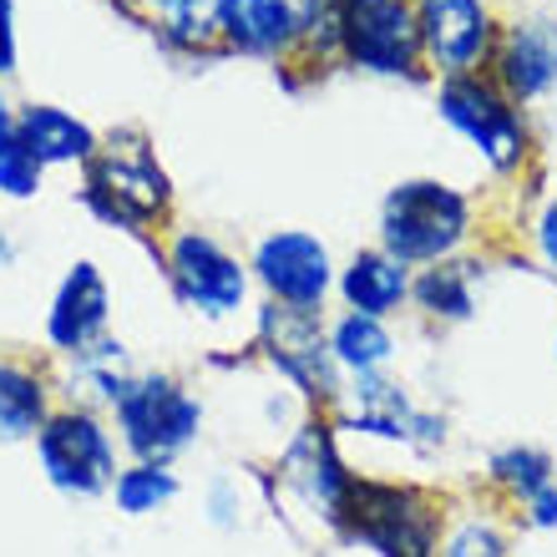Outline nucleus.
Masks as SVG:
<instances>
[{
    "label": "nucleus",
    "instance_id": "nucleus-1",
    "mask_svg": "<svg viewBox=\"0 0 557 557\" xmlns=\"http://www.w3.org/2000/svg\"><path fill=\"white\" fill-rule=\"evenodd\" d=\"M446 502L396 476H355L335 537L370 557H436L446 537Z\"/></svg>",
    "mask_w": 557,
    "mask_h": 557
},
{
    "label": "nucleus",
    "instance_id": "nucleus-2",
    "mask_svg": "<svg viewBox=\"0 0 557 557\" xmlns=\"http://www.w3.org/2000/svg\"><path fill=\"white\" fill-rule=\"evenodd\" d=\"M112 431L127 461H162L173 467L177 456H188L203 436V396L188 381H177L168 370H137L127 396L112 406Z\"/></svg>",
    "mask_w": 557,
    "mask_h": 557
},
{
    "label": "nucleus",
    "instance_id": "nucleus-3",
    "mask_svg": "<svg viewBox=\"0 0 557 557\" xmlns=\"http://www.w3.org/2000/svg\"><path fill=\"white\" fill-rule=\"evenodd\" d=\"M253 350L264 355V366L289 385V396L309 406L314 416H330L345 396V370L335 366L330 350V324L314 309H284L259 305L253 309Z\"/></svg>",
    "mask_w": 557,
    "mask_h": 557
},
{
    "label": "nucleus",
    "instance_id": "nucleus-4",
    "mask_svg": "<svg viewBox=\"0 0 557 557\" xmlns=\"http://www.w3.org/2000/svg\"><path fill=\"white\" fill-rule=\"evenodd\" d=\"M82 203L122 234H152L173 203V183L143 133H112L87 162Z\"/></svg>",
    "mask_w": 557,
    "mask_h": 557
},
{
    "label": "nucleus",
    "instance_id": "nucleus-5",
    "mask_svg": "<svg viewBox=\"0 0 557 557\" xmlns=\"http://www.w3.org/2000/svg\"><path fill=\"white\" fill-rule=\"evenodd\" d=\"M471 238V198L441 177H406L381 203V249L406 269L456 259Z\"/></svg>",
    "mask_w": 557,
    "mask_h": 557
},
{
    "label": "nucleus",
    "instance_id": "nucleus-6",
    "mask_svg": "<svg viewBox=\"0 0 557 557\" xmlns=\"http://www.w3.org/2000/svg\"><path fill=\"white\" fill-rule=\"evenodd\" d=\"M36 461H41V476L57 486L61 497L97 502L112 497V482L122 471V446L102 411L57 406L36 431Z\"/></svg>",
    "mask_w": 557,
    "mask_h": 557
},
{
    "label": "nucleus",
    "instance_id": "nucleus-7",
    "mask_svg": "<svg viewBox=\"0 0 557 557\" xmlns=\"http://www.w3.org/2000/svg\"><path fill=\"white\" fill-rule=\"evenodd\" d=\"M339 436H360V441H385V446H406L416 456H431L446 446L451 421L406 391V385L381 370V375H350L345 396L330 411Z\"/></svg>",
    "mask_w": 557,
    "mask_h": 557
},
{
    "label": "nucleus",
    "instance_id": "nucleus-8",
    "mask_svg": "<svg viewBox=\"0 0 557 557\" xmlns=\"http://www.w3.org/2000/svg\"><path fill=\"white\" fill-rule=\"evenodd\" d=\"M162 274H168L173 299L198 320L228 324L238 314H249V294H253L249 264L223 249L213 234L177 228L168 238V249H162Z\"/></svg>",
    "mask_w": 557,
    "mask_h": 557
},
{
    "label": "nucleus",
    "instance_id": "nucleus-9",
    "mask_svg": "<svg viewBox=\"0 0 557 557\" xmlns=\"http://www.w3.org/2000/svg\"><path fill=\"white\" fill-rule=\"evenodd\" d=\"M355 476H360V471H355L350 461H345V451H339V431L330 416L309 411L305 421L284 436V446H278L274 482L305 507V517H314V522L330 532L339 528V517L350 507Z\"/></svg>",
    "mask_w": 557,
    "mask_h": 557
},
{
    "label": "nucleus",
    "instance_id": "nucleus-10",
    "mask_svg": "<svg viewBox=\"0 0 557 557\" xmlns=\"http://www.w3.org/2000/svg\"><path fill=\"white\" fill-rule=\"evenodd\" d=\"M436 112L467 137L497 173H512L528 158V122L517 112V102L497 82L467 72V76H441L436 87Z\"/></svg>",
    "mask_w": 557,
    "mask_h": 557
},
{
    "label": "nucleus",
    "instance_id": "nucleus-11",
    "mask_svg": "<svg viewBox=\"0 0 557 557\" xmlns=\"http://www.w3.org/2000/svg\"><path fill=\"white\" fill-rule=\"evenodd\" d=\"M339 57L370 76H421L416 0H339Z\"/></svg>",
    "mask_w": 557,
    "mask_h": 557
},
{
    "label": "nucleus",
    "instance_id": "nucleus-12",
    "mask_svg": "<svg viewBox=\"0 0 557 557\" xmlns=\"http://www.w3.org/2000/svg\"><path fill=\"white\" fill-rule=\"evenodd\" d=\"M249 274H253V284L264 289L269 305L324 314V299L335 294L339 264L324 238L305 234V228H274V234H264L253 244Z\"/></svg>",
    "mask_w": 557,
    "mask_h": 557
},
{
    "label": "nucleus",
    "instance_id": "nucleus-13",
    "mask_svg": "<svg viewBox=\"0 0 557 557\" xmlns=\"http://www.w3.org/2000/svg\"><path fill=\"white\" fill-rule=\"evenodd\" d=\"M421 57L441 76L476 72L497 46V15L486 0H416Z\"/></svg>",
    "mask_w": 557,
    "mask_h": 557
},
{
    "label": "nucleus",
    "instance_id": "nucleus-14",
    "mask_svg": "<svg viewBox=\"0 0 557 557\" xmlns=\"http://www.w3.org/2000/svg\"><path fill=\"white\" fill-rule=\"evenodd\" d=\"M107 335H112V284L91 259H76L61 274L51 309H46V345L61 360H72V355L102 345Z\"/></svg>",
    "mask_w": 557,
    "mask_h": 557
},
{
    "label": "nucleus",
    "instance_id": "nucleus-15",
    "mask_svg": "<svg viewBox=\"0 0 557 557\" xmlns=\"http://www.w3.org/2000/svg\"><path fill=\"white\" fill-rule=\"evenodd\" d=\"M213 30L238 57H284L299 41L294 0H213Z\"/></svg>",
    "mask_w": 557,
    "mask_h": 557
},
{
    "label": "nucleus",
    "instance_id": "nucleus-16",
    "mask_svg": "<svg viewBox=\"0 0 557 557\" xmlns=\"http://www.w3.org/2000/svg\"><path fill=\"white\" fill-rule=\"evenodd\" d=\"M411 269L391 259V253L375 244V249H355L335 274V294L339 305L355 309V314H375V320H391L411 305Z\"/></svg>",
    "mask_w": 557,
    "mask_h": 557
},
{
    "label": "nucleus",
    "instance_id": "nucleus-17",
    "mask_svg": "<svg viewBox=\"0 0 557 557\" xmlns=\"http://www.w3.org/2000/svg\"><path fill=\"white\" fill-rule=\"evenodd\" d=\"M497 87L517 107L537 102L557 87V26L528 21L507 30V41L497 46Z\"/></svg>",
    "mask_w": 557,
    "mask_h": 557
},
{
    "label": "nucleus",
    "instance_id": "nucleus-18",
    "mask_svg": "<svg viewBox=\"0 0 557 557\" xmlns=\"http://www.w3.org/2000/svg\"><path fill=\"white\" fill-rule=\"evenodd\" d=\"M482 284H486V264L482 259H441L425 264L411 278V309H421L431 324H467L482 309Z\"/></svg>",
    "mask_w": 557,
    "mask_h": 557
},
{
    "label": "nucleus",
    "instance_id": "nucleus-19",
    "mask_svg": "<svg viewBox=\"0 0 557 557\" xmlns=\"http://www.w3.org/2000/svg\"><path fill=\"white\" fill-rule=\"evenodd\" d=\"M15 133L21 143L30 147V158L41 168H66V162H91L97 152V133L87 122L66 112V107H51V102H26L15 112Z\"/></svg>",
    "mask_w": 557,
    "mask_h": 557
},
{
    "label": "nucleus",
    "instance_id": "nucleus-20",
    "mask_svg": "<svg viewBox=\"0 0 557 557\" xmlns=\"http://www.w3.org/2000/svg\"><path fill=\"white\" fill-rule=\"evenodd\" d=\"M137 370H127V345L107 335L102 345L72 355L66 360V375H61V391H66V406H87V411L112 416L127 385H133Z\"/></svg>",
    "mask_w": 557,
    "mask_h": 557
},
{
    "label": "nucleus",
    "instance_id": "nucleus-21",
    "mask_svg": "<svg viewBox=\"0 0 557 557\" xmlns=\"http://www.w3.org/2000/svg\"><path fill=\"white\" fill-rule=\"evenodd\" d=\"M51 396H57V385L46 381V370L0 355V446L36 441V431L46 425V416L57 411V400Z\"/></svg>",
    "mask_w": 557,
    "mask_h": 557
},
{
    "label": "nucleus",
    "instance_id": "nucleus-22",
    "mask_svg": "<svg viewBox=\"0 0 557 557\" xmlns=\"http://www.w3.org/2000/svg\"><path fill=\"white\" fill-rule=\"evenodd\" d=\"M330 324V350H335V366L350 375H381L396 360L400 339L391 330V320H375V314H355V309H339Z\"/></svg>",
    "mask_w": 557,
    "mask_h": 557
},
{
    "label": "nucleus",
    "instance_id": "nucleus-23",
    "mask_svg": "<svg viewBox=\"0 0 557 557\" xmlns=\"http://www.w3.org/2000/svg\"><path fill=\"white\" fill-rule=\"evenodd\" d=\"M553 482H557V461L543 446H532V441H507V446H497L486 456V486L497 497H507L512 507H522V502L537 497Z\"/></svg>",
    "mask_w": 557,
    "mask_h": 557
},
{
    "label": "nucleus",
    "instance_id": "nucleus-24",
    "mask_svg": "<svg viewBox=\"0 0 557 557\" xmlns=\"http://www.w3.org/2000/svg\"><path fill=\"white\" fill-rule=\"evenodd\" d=\"M183 497V476L162 461H122L117 482H112V502L122 517H152L168 512Z\"/></svg>",
    "mask_w": 557,
    "mask_h": 557
},
{
    "label": "nucleus",
    "instance_id": "nucleus-25",
    "mask_svg": "<svg viewBox=\"0 0 557 557\" xmlns=\"http://www.w3.org/2000/svg\"><path fill=\"white\" fill-rule=\"evenodd\" d=\"M436 557H512V532L502 528L492 512L471 507V512L446 522V537H441Z\"/></svg>",
    "mask_w": 557,
    "mask_h": 557
},
{
    "label": "nucleus",
    "instance_id": "nucleus-26",
    "mask_svg": "<svg viewBox=\"0 0 557 557\" xmlns=\"http://www.w3.org/2000/svg\"><path fill=\"white\" fill-rule=\"evenodd\" d=\"M41 162L30 158V147L21 143L15 133V122H0V198H15V203H26L41 193Z\"/></svg>",
    "mask_w": 557,
    "mask_h": 557
},
{
    "label": "nucleus",
    "instance_id": "nucleus-27",
    "mask_svg": "<svg viewBox=\"0 0 557 557\" xmlns=\"http://www.w3.org/2000/svg\"><path fill=\"white\" fill-rule=\"evenodd\" d=\"M203 517H208V528H219V532H238V528H244V492H238V482L219 476V482L208 486Z\"/></svg>",
    "mask_w": 557,
    "mask_h": 557
},
{
    "label": "nucleus",
    "instance_id": "nucleus-28",
    "mask_svg": "<svg viewBox=\"0 0 557 557\" xmlns=\"http://www.w3.org/2000/svg\"><path fill=\"white\" fill-rule=\"evenodd\" d=\"M152 21H162V30L183 26H208L213 21V0H137Z\"/></svg>",
    "mask_w": 557,
    "mask_h": 557
},
{
    "label": "nucleus",
    "instance_id": "nucleus-29",
    "mask_svg": "<svg viewBox=\"0 0 557 557\" xmlns=\"http://www.w3.org/2000/svg\"><path fill=\"white\" fill-rule=\"evenodd\" d=\"M532 244H537V259L547 264V274L557 278V198H547L537 223H532Z\"/></svg>",
    "mask_w": 557,
    "mask_h": 557
},
{
    "label": "nucleus",
    "instance_id": "nucleus-30",
    "mask_svg": "<svg viewBox=\"0 0 557 557\" xmlns=\"http://www.w3.org/2000/svg\"><path fill=\"white\" fill-rule=\"evenodd\" d=\"M522 528H532V532H557V482L553 486H543L537 497H528L522 507Z\"/></svg>",
    "mask_w": 557,
    "mask_h": 557
},
{
    "label": "nucleus",
    "instance_id": "nucleus-31",
    "mask_svg": "<svg viewBox=\"0 0 557 557\" xmlns=\"http://www.w3.org/2000/svg\"><path fill=\"white\" fill-rule=\"evenodd\" d=\"M15 57H21V46H15V0H0V76L15 72Z\"/></svg>",
    "mask_w": 557,
    "mask_h": 557
},
{
    "label": "nucleus",
    "instance_id": "nucleus-32",
    "mask_svg": "<svg viewBox=\"0 0 557 557\" xmlns=\"http://www.w3.org/2000/svg\"><path fill=\"white\" fill-rule=\"evenodd\" d=\"M15 264V244H11V234L0 228V269H11Z\"/></svg>",
    "mask_w": 557,
    "mask_h": 557
},
{
    "label": "nucleus",
    "instance_id": "nucleus-33",
    "mask_svg": "<svg viewBox=\"0 0 557 557\" xmlns=\"http://www.w3.org/2000/svg\"><path fill=\"white\" fill-rule=\"evenodd\" d=\"M15 112H11V102H5V91H0V122H11Z\"/></svg>",
    "mask_w": 557,
    "mask_h": 557
},
{
    "label": "nucleus",
    "instance_id": "nucleus-34",
    "mask_svg": "<svg viewBox=\"0 0 557 557\" xmlns=\"http://www.w3.org/2000/svg\"><path fill=\"white\" fill-rule=\"evenodd\" d=\"M553 355H557V335H553Z\"/></svg>",
    "mask_w": 557,
    "mask_h": 557
}]
</instances>
